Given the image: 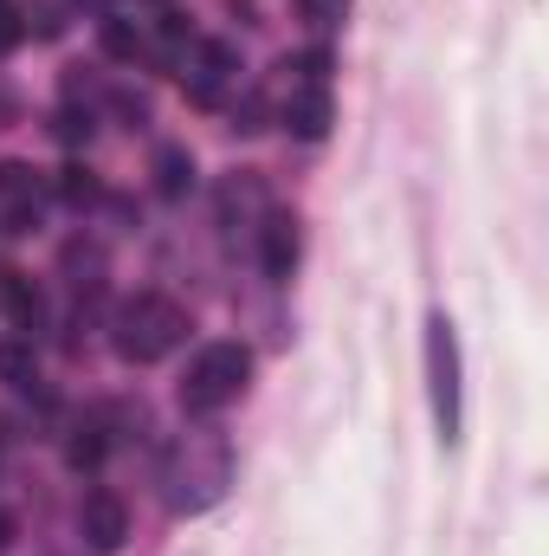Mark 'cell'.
Returning a JSON list of instances; mask_svg holds the SVG:
<instances>
[{
	"mask_svg": "<svg viewBox=\"0 0 549 556\" xmlns=\"http://www.w3.org/2000/svg\"><path fill=\"white\" fill-rule=\"evenodd\" d=\"M188 337V311L168 298V291H137V298H124L117 304V324H111V343H117V356L124 363H162L175 343Z\"/></svg>",
	"mask_w": 549,
	"mask_h": 556,
	"instance_id": "6da1fadb",
	"label": "cell"
},
{
	"mask_svg": "<svg viewBox=\"0 0 549 556\" xmlns=\"http://www.w3.org/2000/svg\"><path fill=\"white\" fill-rule=\"evenodd\" d=\"M246 382H253V350H246V343H207V350L188 363L181 408H188V415H220L227 402H240Z\"/></svg>",
	"mask_w": 549,
	"mask_h": 556,
	"instance_id": "7a4b0ae2",
	"label": "cell"
},
{
	"mask_svg": "<svg viewBox=\"0 0 549 556\" xmlns=\"http://www.w3.org/2000/svg\"><path fill=\"white\" fill-rule=\"evenodd\" d=\"M227 472H233V453L220 446V440H188L181 446V466L168 472V498H175V511H201V505H214L220 498V485H227Z\"/></svg>",
	"mask_w": 549,
	"mask_h": 556,
	"instance_id": "3957f363",
	"label": "cell"
},
{
	"mask_svg": "<svg viewBox=\"0 0 549 556\" xmlns=\"http://www.w3.org/2000/svg\"><path fill=\"white\" fill-rule=\"evenodd\" d=\"M426 395H433L439 440H459V343H452L446 317L426 324Z\"/></svg>",
	"mask_w": 549,
	"mask_h": 556,
	"instance_id": "277c9868",
	"label": "cell"
},
{
	"mask_svg": "<svg viewBox=\"0 0 549 556\" xmlns=\"http://www.w3.org/2000/svg\"><path fill=\"white\" fill-rule=\"evenodd\" d=\"M240 78V52L227 39H188V59H181V85L194 104H220V91Z\"/></svg>",
	"mask_w": 549,
	"mask_h": 556,
	"instance_id": "5b68a950",
	"label": "cell"
},
{
	"mask_svg": "<svg viewBox=\"0 0 549 556\" xmlns=\"http://www.w3.org/2000/svg\"><path fill=\"white\" fill-rule=\"evenodd\" d=\"M39 201H46L39 168L0 162V233H33V227H39Z\"/></svg>",
	"mask_w": 549,
	"mask_h": 556,
	"instance_id": "8992f818",
	"label": "cell"
},
{
	"mask_svg": "<svg viewBox=\"0 0 549 556\" xmlns=\"http://www.w3.org/2000/svg\"><path fill=\"white\" fill-rule=\"evenodd\" d=\"M78 538L98 556L124 551V538H130V505H124L117 492H85V505H78Z\"/></svg>",
	"mask_w": 549,
	"mask_h": 556,
	"instance_id": "52a82bcc",
	"label": "cell"
},
{
	"mask_svg": "<svg viewBox=\"0 0 549 556\" xmlns=\"http://www.w3.org/2000/svg\"><path fill=\"white\" fill-rule=\"evenodd\" d=\"M330 117H336L330 85H291V98H284V111H278V124L297 142H323L330 137Z\"/></svg>",
	"mask_w": 549,
	"mask_h": 556,
	"instance_id": "ba28073f",
	"label": "cell"
},
{
	"mask_svg": "<svg viewBox=\"0 0 549 556\" xmlns=\"http://www.w3.org/2000/svg\"><path fill=\"white\" fill-rule=\"evenodd\" d=\"M259 266H266V278H291V266H297V220L278 207H266V220H259Z\"/></svg>",
	"mask_w": 549,
	"mask_h": 556,
	"instance_id": "9c48e42d",
	"label": "cell"
},
{
	"mask_svg": "<svg viewBox=\"0 0 549 556\" xmlns=\"http://www.w3.org/2000/svg\"><path fill=\"white\" fill-rule=\"evenodd\" d=\"M188 188H194V155H188L181 142L155 149V194H162V201H181Z\"/></svg>",
	"mask_w": 549,
	"mask_h": 556,
	"instance_id": "30bf717a",
	"label": "cell"
},
{
	"mask_svg": "<svg viewBox=\"0 0 549 556\" xmlns=\"http://www.w3.org/2000/svg\"><path fill=\"white\" fill-rule=\"evenodd\" d=\"M240 214H259V220H266V188H259V175H233V181L220 188V227H233Z\"/></svg>",
	"mask_w": 549,
	"mask_h": 556,
	"instance_id": "8fae6325",
	"label": "cell"
},
{
	"mask_svg": "<svg viewBox=\"0 0 549 556\" xmlns=\"http://www.w3.org/2000/svg\"><path fill=\"white\" fill-rule=\"evenodd\" d=\"M0 304H7V317H13L26 337L39 330V291H33L20 273H0Z\"/></svg>",
	"mask_w": 549,
	"mask_h": 556,
	"instance_id": "7c38bea8",
	"label": "cell"
},
{
	"mask_svg": "<svg viewBox=\"0 0 549 556\" xmlns=\"http://www.w3.org/2000/svg\"><path fill=\"white\" fill-rule=\"evenodd\" d=\"M98 33H104V52H111V59H137L142 52V26L137 20H124V13H104Z\"/></svg>",
	"mask_w": 549,
	"mask_h": 556,
	"instance_id": "4fadbf2b",
	"label": "cell"
},
{
	"mask_svg": "<svg viewBox=\"0 0 549 556\" xmlns=\"http://www.w3.org/2000/svg\"><path fill=\"white\" fill-rule=\"evenodd\" d=\"M104 453H111V440H104V427H78V433L65 440V459H72L78 472H91V466H104Z\"/></svg>",
	"mask_w": 549,
	"mask_h": 556,
	"instance_id": "5bb4252c",
	"label": "cell"
},
{
	"mask_svg": "<svg viewBox=\"0 0 549 556\" xmlns=\"http://www.w3.org/2000/svg\"><path fill=\"white\" fill-rule=\"evenodd\" d=\"M0 376L20 382V389H33V382H39V376H33V343H0Z\"/></svg>",
	"mask_w": 549,
	"mask_h": 556,
	"instance_id": "9a60e30c",
	"label": "cell"
},
{
	"mask_svg": "<svg viewBox=\"0 0 549 556\" xmlns=\"http://www.w3.org/2000/svg\"><path fill=\"white\" fill-rule=\"evenodd\" d=\"M59 194L72 201V207H85V201H98V181H91V168H59Z\"/></svg>",
	"mask_w": 549,
	"mask_h": 556,
	"instance_id": "2e32d148",
	"label": "cell"
},
{
	"mask_svg": "<svg viewBox=\"0 0 549 556\" xmlns=\"http://www.w3.org/2000/svg\"><path fill=\"white\" fill-rule=\"evenodd\" d=\"M297 13H304L310 26H336V20L349 13V0H297Z\"/></svg>",
	"mask_w": 549,
	"mask_h": 556,
	"instance_id": "e0dca14e",
	"label": "cell"
},
{
	"mask_svg": "<svg viewBox=\"0 0 549 556\" xmlns=\"http://www.w3.org/2000/svg\"><path fill=\"white\" fill-rule=\"evenodd\" d=\"M297 72H304L297 85H330V52H323V46H310V52L297 59Z\"/></svg>",
	"mask_w": 549,
	"mask_h": 556,
	"instance_id": "ac0fdd59",
	"label": "cell"
},
{
	"mask_svg": "<svg viewBox=\"0 0 549 556\" xmlns=\"http://www.w3.org/2000/svg\"><path fill=\"white\" fill-rule=\"evenodd\" d=\"M59 137H65V142L91 137V117H78V111H59Z\"/></svg>",
	"mask_w": 549,
	"mask_h": 556,
	"instance_id": "d6986e66",
	"label": "cell"
},
{
	"mask_svg": "<svg viewBox=\"0 0 549 556\" xmlns=\"http://www.w3.org/2000/svg\"><path fill=\"white\" fill-rule=\"evenodd\" d=\"M117 111H124V117H130V130H137L142 117H149V104H142L137 91H117Z\"/></svg>",
	"mask_w": 549,
	"mask_h": 556,
	"instance_id": "ffe728a7",
	"label": "cell"
},
{
	"mask_svg": "<svg viewBox=\"0 0 549 556\" xmlns=\"http://www.w3.org/2000/svg\"><path fill=\"white\" fill-rule=\"evenodd\" d=\"M13 39H20V13L0 0V46H13Z\"/></svg>",
	"mask_w": 549,
	"mask_h": 556,
	"instance_id": "44dd1931",
	"label": "cell"
},
{
	"mask_svg": "<svg viewBox=\"0 0 549 556\" xmlns=\"http://www.w3.org/2000/svg\"><path fill=\"white\" fill-rule=\"evenodd\" d=\"M13 544V511H0V551Z\"/></svg>",
	"mask_w": 549,
	"mask_h": 556,
	"instance_id": "7402d4cb",
	"label": "cell"
},
{
	"mask_svg": "<svg viewBox=\"0 0 549 556\" xmlns=\"http://www.w3.org/2000/svg\"><path fill=\"white\" fill-rule=\"evenodd\" d=\"M91 7H104V0H91Z\"/></svg>",
	"mask_w": 549,
	"mask_h": 556,
	"instance_id": "603a6c76",
	"label": "cell"
}]
</instances>
